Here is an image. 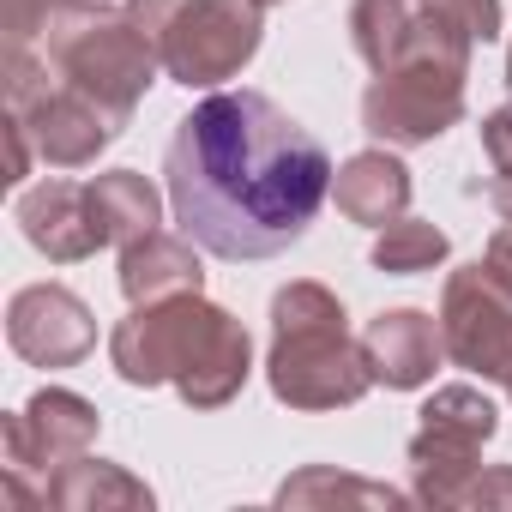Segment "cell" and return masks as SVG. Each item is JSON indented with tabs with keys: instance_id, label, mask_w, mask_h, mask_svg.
<instances>
[{
	"instance_id": "obj_1",
	"label": "cell",
	"mask_w": 512,
	"mask_h": 512,
	"mask_svg": "<svg viewBox=\"0 0 512 512\" xmlns=\"http://www.w3.org/2000/svg\"><path fill=\"white\" fill-rule=\"evenodd\" d=\"M326 145L266 91H217L175 121L163 181L181 235L217 260H272L296 247L332 193Z\"/></svg>"
},
{
	"instance_id": "obj_2",
	"label": "cell",
	"mask_w": 512,
	"mask_h": 512,
	"mask_svg": "<svg viewBox=\"0 0 512 512\" xmlns=\"http://www.w3.org/2000/svg\"><path fill=\"white\" fill-rule=\"evenodd\" d=\"M109 362L127 386H175L187 410H223L253 374V338L229 308L193 290L133 302V314L109 332Z\"/></svg>"
},
{
	"instance_id": "obj_3",
	"label": "cell",
	"mask_w": 512,
	"mask_h": 512,
	"mask_svg": "<svg viewBox=\"0 0 512 512\" xmlns=\"http://www.w3.org/2000/svg\"><path fill=\"white\" fill-rule=\"evenodd\" d=\"M266 386L278 404L326 416V410H350L368 398L374 368L362 338L350 332L344 302L314 284L296 278L272 296V356H266Z\"/></svg>"
},
{
	"instance_id": "obj_4",
	"label": "cell",
	"mask_w": 512,
	"mask_h": 512,
	"mask_svg": "<svg viewBox=\"0 0 512 512\" xmlns=\"http://www.w3.org/2000/svg\"><path fill=\"white\" fill-rule=\"evenodd\" d=\"M470 37L452 31L446 19L416 7V25L398 49L392 67L374 73L368 97H362V127L380 145H434L446 127H458L464 115V79H470Z\"/></svg>"
},
{
	"instance_id": "obj_5",
	"label": "cell",
	"mask_w": 512,
	"mask_h": 512,
	"mask_svg": "<svg viewBox=\"0 0 512 512\" xmlns=\"http://www.w3.org/2000/svg\"><path fill=\"white\" fill-rule=\"evenodd\" d=\"M43 61L91 91L103 109H115L121 121H133L139 97L157 79V49L145 43V31L133 25L127 7H109V0H61L49 31H43Z\"/></svg>"
},
{
	"instance_id": "obj_6",
	"label": "cell",
	"mask_w": 512,
	"mask_h": 512,
	"mask_svg": "<svg viewBox=\"0 0 512 512\" xmlns=\"http://www.w3.org/2000/svg\"><path fill=\"white\" fill-rule=\"evenodd\" d=\"M163 73L187 91L235 79L266 37V0H127Z\"/></svg>"
},
{
	"instance_id": "obj_7",
	"label": "cell",
	"mask_w": 512,
	"mask_h": 512,
	"mask_svg": "<svg viewBox=\"0 0 512 512\" xmlns=\"http://www.w3.org/2000/svg\"><path fill=\"white\" fill-rule=\"evenodd\" d=\"M7 115L25 121L37 157L55 169H85L127 133V121L115 109H103L91 91L67 85L31 49H7Z\"/></svg>"
},
{
	"instance_id": "obj_8",
	"label": "cell",
	"mask_w": 512,
	"mask_h": 512,
	"mask_svg": "<svg viewBox=\"0 0 512 512\" xmlns=\"http://www.w3.org/2000/svg\"><path fill=\"white\" fill-rule=\"evenodd\" d=\"M500 434V410L476 386H440L422 404V422L410 434V494L416 506H452L470 470H482V446Z\"/></svg>"
},
{
	"instance_id": "obj_9",
	"label": "cell",
	"mask_w": 512,
	"mask_h": 512,
	"mask_svg": "<svg viewBox=\"0 0 512 512\" xmlns=\"http://www.w3.org/2000/svg\"><path fill=\"white\" fill-rule=\"evenodd\" d=\"M440 338H446V356L476 374V380H494L512 392V296L494 284V272L476 260V266H458L446 278V296H440Z\"/></svg>"
},
{
	"instance_id": "obj_10",
	"label": "cell",
	"mask_w": 512,
	"mask_h": 512,
	"mask_svg": "<svg viewBox=\"0 0 512 512\" xmlns=\"http://www.w3.org/2000/svg\"><path fill=\"white\" fill-rule=\"evenodd\" d=\"M97 428H103V416H97L91 398H79L67 386H43L0 422V446H7L13 470L55 476L61 464H73V458H85L97 446Z\"/></svg>"
},
{
	"instance_id": "obj_11",
	"label": "cell",
	"mask_w": 512,
	"mask_h": 512,
	"mask_svg": "<svg viewBox=\"0 0 512 512\" xmlns=\"http://www.w3.org/2000/svg\"><path fill=\"white\" fill-rule=\"evenodd\" d=\"M7 344L31 368H79L97 350V320L67 284H31L7 308Z\"/></svg>"
},
{
	"instance_id": "obj_12",
	"label": "cell",
	"mask_w": 512,
	"mask_h": 512,
	"mask_svg": "<svg viewBox=\"0 0 512 512\" xmlns=\"http://www.w3.org/2000/svg\"><path fill=\"white\" fill-rule=\"evenodd\" d=\"M19 229L37 253H49L55 266L91 260L97 247H109V229L97 217L91 181H43L19 199Z\"/></svg>"
},
{
	"instance_id": "obj_13",
	"label": "cell",
	"mask_w": 512,
	"mask_h": 512,
	"mask_svg": "<svg viewBox=\"0 0 512 512\" xmlns=\"http://www.w3.org/2000/svg\"><path fill=\"white\" fill-rule=\"evenodd\" d=\"M362 350H368L374 386L416 392V386L434 380V368L446 356V338H440V320L434 314H422V308H386V314L368 320Z\"/></svg>"
},
{
	"instance_id": "obj_14",
	"label": "cell",
	"mask_w": 512,
	"mask_h": 512,
	"mask_svg": "<svg viewBox=\"0 0 512 512\" xmlns=\"http://www.w3.org/2000/svg\"><path fill=\"white\" fill-rule=\"evenodd\" d=\"M193 247H199L193 235H169V229L127 241L121 247V296L127 302H163V296L205 290V266H199Z\"/></svg>"
},
{
	"instance_id": "obj_15",
	"label": "cell",
	"mask_w": 512,
	"mask_h": 512,
	"mask_svg": "<svg viewBox=\"0 0 512 512\" xmlns=\"http://www.w3.org/2000/svg\"><path fill=\"white\" fill-rule=\"evenodd\" d=\"M332 199L350 223L362 229H386L410 211V169L392 151H356L338 175H332Z\"/></svg>"
},
{
	"instance_id": "obj_16",
	"label": "cell",
	"mask_w": 512,
	"mask_h": 512,
	"mask_svg": "<svg viewBox=\"0 0 512 512\" xmlns=\"http://www.w3.org/2000/svg\"><path fill=\"white\" fill-rule=\"evenodd\" d=\"M43 494L55 512H151V500H157L133 470L91 458V452L61 464L55 476H43Z\"/></svg>"
},
{
	"instance_id": "obj_17",
	"label": "cell",
	"mask_w": 512,
	"mask_h": 512,
	"mask_svg": "<svg viewBox=\"0 0 512 512\" xmlns=\"http://www.w3.org/2000/svg\"><path fill=\"white\" fill-rule=\"evenodd\" d=\"M91 199H97V217L109 229V247H127L151 229H163V193L139 175V169H109L91 181Z\"/></svg>"
},
{
	"instance_id": "obj_18",
	"label": "cell",
	"mask_w": 512,
	"mask_h": 512,
	"mask_svg": "<svg viewBox=\"0 0 512 512\" xmlns=\"http://www.w3.org/2000/svg\"><path fill=\"white\" fill-rule=\"evenodd\" d=\"M410 500H416L410 488L368 482V476H344L332 464H308V470H296L278 488V506H374V512H392V506H410Z\"/></svg>"
},
{
	"instance_id": "obj_19",
	"label": "cell",
	"mask_w": 512,
	"mask_h": 512,
	"mask_svg": "<svg viewBox=\"0 0 512 512\" xmlns=\"http://www.w3.org/2000/svg\"><path fill=\"white\" fill-rule=\"evenodd\" d=\"M452 253L446 229L422 223V217H398L374 235V272H392V278H410V272H434Z\"/></svg>"
},
{
	"instance_id": "obj_20",
	"label": "cell",
	"mask_w": 512,
	"mask_h": 512,
	"mask_svg": "<svg viewBox=\"0 0 512 512\" xmlns=\"http://www.w3.org/2000/svg\"><path fill=\"white\" fill-rule=\"evenodd\" d=\"M410 25H416V13L404 7V0H356V7H350V43H356V55L374 73L398 61Z\"/></svg>"
},
{
	"instance_id": "obj_21",
	"label": "cell",
	"mask_w": 512,
	"mask_h": 512,
	"mask_svg": "<svg viewBox=\"0 0 512 512\" xmlns=\"http://www.w3.org/2000/svg\"><path fill=\"white\" fill-rule=\"evenodd\" d=\"M422 13L446 19V25L464 31L470 43H494V37H500V0H422Z\"/></svg>"
},
{
	"instance_id": "obj_22",
	"label": "cell",
	"mask_w": 512,
	"mask_h": 512,
	"mask_svg": "<svg viewBox=\"0 0 512 512\" xmlns=\"http://www.w3.org/2000/svg\"><path fill=\"white\" fill-rule=\"evenodd\" d=\"M452 506H482V512H512V464H482L464 476Z\"/></svg>"
},
{
	"instance_id": "obj_23",
	"label": "cell",
	"mask_w": 512,
	"mask_h": 512,
	"mask_svg": "<svg viewBox=\"0 0 512 512\" xmlns=\"http://www.w3.org/2000/svg\"><path fill=\"white\" fill-rule=\"evenodd\" d=\"M55 7L61 0H7V49H31L49 31Z\"/></svg>"
},
{
	"instance_id": "obj_24",
	"label": "cell",
	"mask_w": 512,
	"mask_h": 512,
	"mask_svg": "<svg viewBox=\"0 0 512 512\" xmlns=\"http://www.w3.org/2000/svg\"><path fill=\"white\" fill-rule=\"evenodd\" d=\"M482 151L494 169H512V103H500L488 121H482Z\"/></svg>"
},
{
	"instance_id": "obj_25",
	"label": "cell",
	"mask_w": 512,
	"mask_h": 512,
	"mask_svg": "<svg viewBox=\"0 0 512 512\" xmlns=\"http://www.w3.org/2000/svg\"><path fill=\"white\" fill-rule=\"evenodd\" d=\"M0 133H7V175H0V181H7V187H19L25 175H31V133H25V121L19 115H7V127H0Z\"/></svg>"
},
{
	"instance_id": "obj_26",
	"label": "cell",
	"mask_w": 512,
	"mask_h": 512,
	"mask_svg": "<svg viewBox=\"0 0 512 512\" xmlns=\"http://www.w3.org/2000/svg\"><path fill=\"white\" fill-rule=\"evenodd\" d=\"M482 266H488V272H494V284H500V290L512 296V223H506V229H500V235L488 241V253H482Z\"/></svg>"
},
{
	"instance_id": "obj_27",
	"label": "cell",
	"mask_w": 512,
	"mask_h": 512,
	"mask_svg": "<svg viewBox=\"0 0 512 512\" xmlns=\"http://www.w3.org/2000/svg\"><path fill=\"white\" fill-rule=\"evenodd\" d=\"M488 199H494V211H500V217L512 223V169H500V175H494V187H488Z\"/></svg>"
},
{
	"instance_id": "obj_28",
	"label": "cell",
	"mask_w": 512,
	"mask_h": 512,
	"mask_svg": "<svg viewBox=\"0 0 512 512\" xmlns=\"http://www.w3.org/2000/svg\"><path fill=\"white\" fill-rule=\"evenodd\" d=\"M506 85H512V49H506Z\"/></svg>"
},
{
	"instance_id": "obj_29",
	"label": "cell",
	"mask_w": 512,
	"mask_h": 512,
	"mask_svg": "<svg viewBox=\"0 0 512 512\" xmlns=\"http://www.w3.org/2000/svg\"><path fill=\"white\" fill-rule=\"evenodd\" d=\"M266 7H278V0H266Z\"/></svg>"
}]
</instances>
